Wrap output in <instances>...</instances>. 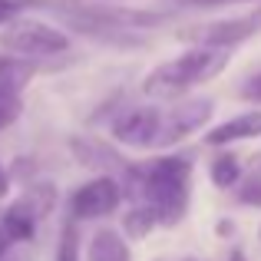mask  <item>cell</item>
I'll list each match as a JSON object with an SVG mask.
<instances>
[{
	"label": "cell",
	"mask_w": 261,
	"mask_h": 261,
	"mask_svg": "<svg viewBox=\"0 0 261 261\" xmlns=\"http://www.w3.org/2000/svg\"><path fill=\"white\" fill-rule=\"evenodd\" d=\"M126 192L146 198L162 225H175L189 205V162L155 159L146 169H126Z\"/></svg>",
	"instance_id": "cell-1"
},
{
	"label": "cell",
	"mask_w": 261,
	"mask_h": 261,
	"mask_svg": "<svg viewBox=\"0 0 261 261\" xmlns=\"http://www.w3.org/2000/svg\"><path fill=\"white\" fill-rule=\"evenodd\" d=\"M225 63H228V50H218V46H195V50H189L185 57L172 60V63L155 66V70L146 76L142 89H146L149 96H155V99H175V96L185 93V89L215 80L218 73L225 70Z\"/></svg>",
	"instance_id": "cell-2"
},
{
	"label": "cell",
	"mask_w": 261,
	"mask_h": 261,
	"mask_svg": "<svg viewBox=\"0 0 261 261\" xmlns=\"http://www.w3.org/2000/svg\"><path fill=\"white\" fill-rule=\"evenodd\" d=\"M0 46L10 53H17L20 60L27 57H53V53H63L70 46L63 30H53L46 23L37 20H17L0 33Z\"/></svg>",
	"instance_id": "cell-3"
},
{
	"label": "cell",
	"mask_w": 261,
	"mask_h": 261,
	"mask_svg": "<svg viewBox=\"0 0 261 261\" xmlns=\"http://www.w3.org/2000/svg\"><path fill=\"white\" fill-rule=\"evenodd\" d=\"M212 116V99H189L178 102L175 109H169L166 116H159V129H155L152 146H175L178 139H185L189 133L202 129Z\"/></svg>",
	"instance_id": "cell-4"
},
{
	"label": "cell",
	"mask_w": 261,
	"mask_h": 261,
	"mask_svg": "<svg viewBox=\"0 0 261 261\" xmlns=\"http://www.w3.org/2000/svg\"><path fill=\"white\" fill-rule=\"evenodd\" d=\"M122 202V189L116 178L99 175L93 182H86L83 189L73 192L70 198V215L73 218H102V215H113Z\"/></svg>",
	"instance_id": "cell-5"
},
{
	"label": "cell",
	"mask_w": 261,
	"mask_h": 261,
	"mask_svg": "<svg viewBox=\"0 0 261 261\" xmlns=\"http://www.w3.org/2000/svg\"><path fill=\"white\" fill-rule=\"evenodd\" d=\"M261 33V4L258 10L245 13L238 20H222V23H208V27H195L192 33H185V40H195L198 46H218V50H228V46L242 43V40Z\"/></svg>",
	"instance_id": "cell-6"
},
{
	"label": "cell",
	"mask_w": 261,
	"mask_h": 261,
	"mask_svg": "<svg viewBox=\"0 0 261 261\" xmlns=\"http://www.w3.org/2000/svg\"><path fill=\"white\" fill-rule=\"evenodd\" d=\"M159 109H129L113 122V136L122 146H136V149H149L159 129Z\"/></svg>",
	"instance_id": "cell-7"
},
{
	"label": "cell",
	"mask_w": 261,
	"mask_h": 261,
	"mask_svg": "<svg viewBox=\"0 0 261 261\" xmlns=\"http://www.w3.org/2000/svg\"><path fill=\"white\" fill-rule=\"evenodd\" d=\"M70 152L76 155V162L86 166V169H122L126 166L116 149H109L106 142H99V139H86V136H73Z\"/></svg>",
	"instance_id": "cell-8"
},
{
	"label": "cell",
	"mask_w": 261,
	"mask_h": 261,
	"mask_svg": "<svg viewBox=\"0 0 261 261\" xmlns=\"http://www.w3.org/2000/svg\"><path fill=\"white\" fill-rule=\"evenodd\" d=\"M251 136H261V109H255V113H242V116H235V119L215 126L208 136H205V142H208V146H228V142L251 139Z\"/></svg>",
	"instance_id": "cell-9"
},
{
	"label": "cell",
	"mask_w": 261,
	"mask_h": 261,
	"mask_svg": "<svg viewBox=\"0 0 261 261\" xmlns=\"http://www.w3.org/2000/svg\"><path fill=\"white\" fill-rule=\"evenodd\" d=\"M20 208L27 212V215L33 218V222H40L43 215H50L53 205H57V189H53L50 182H40V185H30V189L23 192V198H20Z\"/></svg>",
	"instance_id": "cell-10"
},
{
	"label": "cell",
	"mask_w": 261,
	"mask_h": 261,
	"mask_svg": "<svg viewBox=\"0 0 261 261\" xmlns=\"http://www.w3.org/2000/svg\"><path fill=\"white\" fill-rule=\"evenodd\" d=\"M33 73H37V63H30V60L0 57V86H4V89L20 93V89H23V86L33 80Z\"/></svg>",
	"instance_id": "cell-11"
},
{
	"label": "cell",
	"mask_w": 261,
	"mask_h": 261,
	"mask_svg": "<svg viewBox=\"0 0 261 261\" xmlns=\"http://www.w3.org/2000/svg\"><path fill=\"white\" fill-rule=\"evenodd\" d=\"M89 261H129V248L116 231H96L89 242Z\"/></svg>",
	"instance_id": "cell-12"
},
{
	"label": "cell",
	"mask_w": 261,
	"mask_h": 261,
	"mask_svg": "<svg viewBox=\"0 0 261 261\" xmlns=\"http://www.w3.org/2000/svg\"><path fill=\"white\" fill-rule=\"evenodd\" d=\"M0 228H4V235L10 238V242H27V238L33 235V228H37V222H33V218L13 202L10 208L4 212V225H0Z\"/></svg>",
	"instance_id": "cell-13"
},
{
	"label": "cell",
	"mask_w": 261,
	"mask_h": 261,
	"mask_svg": "<svg viewBox=\"0 0 261 261\" xmlns=\"http://www.w3.org/2000/svg\"><path fill=\"white\" fill-rule=\"evenodd\" d=\"M159 225V218H155V212L149 208V205H142V208H133L122 215V228H126V235L133 238V242H139V238L152 235V228Z\"/></svg>",
	"instance_id": "cell-14"
},
{
	"label": "cell",
	"mask_w": 261,
	"mask_h": 261,
	"mask_svg": "<svg viewBox=\"0 0 261 261\" xmlns=\"http://www.w3.org/2000/svg\"><path fill=\"white\" fill-rule=\"evenodd\" d=\"M238 175H242V166H238L235 155H218V159L212 162V182H215L218 189H231V185L238 182Z\"/></svg>",
	"instance_id": "cell-15"
},
{
	"label": "cell",
	"mask_w": 261,
	"mask_h": 261,
	"mask_svg": "<svg viewBox=\"0 0 261 261\" xmlns=\"http://www.w3.org/2000/svg\"><path fill=\"white\" fill-rule=\"evenodd\" d=\"M57 261H80V238H76V225H73V218H66V222H63Z\"/></svg>",
	"instance_id": "cell-16"
},
{
	"label": "cell",
	"mask_w": 261,
	"mask_h": 261,
	"mask_svg": "<svg viewBox=\"0 0 261 261\" xmlns=\"http://www.w3.org/2000/svg\"><path fill=\"white\" fill-rule=\"evenodd\" d=\"M23 113V102H20V93L0 86V129H7L17 116Z\"/></svg>",
	"instance_id": "cell-17"
},
{
	"label": "cell",
	"mask_w": 261,
	"mask_h": 261,
	"mask_svg": "<svg viewBox=\"0 0 261 261\" xmlns=\"http://www.w3.org/2000/svg\"><path fill=\"white\" fill-rule=\"evenodd\" d=\"M238 198H242L245 205H255V208H261V172L245 178V185L238 189Z\"/></svg>",
	"instance_id": "cell-18"
},
{
	"label": "cell",
	"mask_w": 261,
	"mask_h": 261,
	"mask_svg": "<svg viewBox=\"0 0 261 261\" xmlns=\"http://www.w3.org/2000/svg\"><path fill=\"white\" fill-rule=\"evenodd\" d=\"M242 96H245V99H251V102H261V73H255V76L242 86Z\"/></svg>",
	"instance_id": "cell-19"
},
{
	"label": "cell",
	"mask_w": 261,
	"mask_h": 261,
	"mask_svg": "<svg viewBox=\"0 0 261 261\" xmlns=\"http://www.w3.org/2000/svg\"><path fill=\"white\" fill-rule=\"evenodd\" d=\"M13 13H17V4L13 0H0V23H10Z\"/></svg>",
	"instance_id": "cell-20"
},
{
	"label": "cell",
	"mask_w": 261,
	"mask_h": 261,
	"mask_svg": "<svg viewBox=\"0 0 261 261\" xmlns=\"http://www.w3.org/2000/svg\"><path fill=\"white\" fill-rule=\"evenodd\" d=\"M178 4H185V7H218V4H225V0H178Z\"/></svg>",
	"instance_id": "cell-21"
},
{
	"label": "cell",
	"mask_w": 261,
	"mask_h": 261,
	"mask_svg": "<svg viewBox=\"0 0 261 261\" xmlns=\"http://www.w3.org/2000/svg\"><path fill=\"white\" fill-rule=\"evenodd\" d=\"M7 192H10V175H7L4 166H0V198H7Z\"/></svg>",
	"instance_id": "cell-22"
},
{
	"label": "cell",
	"mask_w": 261,
	"mask_h": 261,
	"mask_svg": "<svg viewBox=\"0 0 261 261\" xmlns=\"http://www.w3.org/2000/svg\"><path fill=\"white\" fill-rule=\"evenodd\" d=\"M7 248H10V238H7V235H4V228H0V255H4Z\"/></svg>",
	"instance_id": "cell-23"
},
{
	"label": "cell",
	"mask_w": 261,
	"mask_h": 261,
	"mask_svg": "<svg viewBox=\"0 0 261 261\" xmlns=\"http://www.w3.org/2000/svg\"><path fill=\"white\" fill-rule=\"evenodd\" d=\"M228 261H248V258H245V251H231V258Z\"/></svg>",
	"instance_id": "cell-24"
},
{
	"label": "cell",
	"mask_w": 261,
	"mask_h": 261,
	"mask_svg": "<svg viewBox=\"0 0 261 261\" xmlns=\"http://www.w3.org/2000/svg\"><path fill=\"white\" fill-rule=\"evenodd\" d=\"M189 261H195V258H189Z\"/></svg>",
	"instance_id": "cell-25"
}]
</instances>
